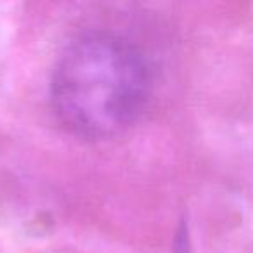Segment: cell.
<instances>
[{
  "label": "cell",
  "mask_w": 253,
  "mask_h": 253,
  "mask_svg": "<svg viewBox=\"0 0 253 253\" xmlns=\"http://www.w3.org/2000/svg\"><path fill=\"white\" fill-rule=\"evenodd\" d=\"M151 90V66L144 52L132 40L106 30L71 39L50 80L57 120L84 139L125 132L144 113Z\"/></svg>",
  "instance_id": "obj_1"
},
{
  "label": "cell",
  "mask_w": 253,
  "mask_h": 253,
  "mask_svg": "<svg viewBox=\"0 0 253 253\" xmlns=\"http://www.w3.org/2000/svg\"><path fill=\"white\" fill-rule=\"evenodd\" d=\"M175 253H191V246H189V238H187V231L186 227H180V231L177 232L175 238Z\"/></svg>",
  "instance_id": "obj_2"
}]
</instances>
